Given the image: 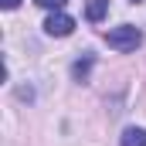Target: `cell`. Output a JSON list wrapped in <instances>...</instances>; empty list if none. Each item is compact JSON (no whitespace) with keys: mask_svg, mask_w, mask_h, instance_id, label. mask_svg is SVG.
<instances>
[{"mask_svg":"<svg viewBox=\"0 0 146 146\" xmlns=\"http://www.w3.org/2000/svg\"><path fill=\"white\" fill-rule=\"evenodd\" d=\"M75 31V17H68L65 10H51V17L44 21V34L48 37H68Z\"/></svg>","mask_w":146,"mask_h":146,"instance_id":"cell-2","label":"cell"},{"mask_svg":"<svg viewBox=\"0 0 146 146\" xmlns=\"http://www.w3.org/2000/svg\"><path fill=\"white\" fill-rule=\"evenodd\" d=\"M37 7H44V10H65V3L68 0H34Z\"/></svg>","mask_w":146,"mask_h":146,"instance_id":"cell-6","label":"cell"},{"mask_svg":"<svg viewBox=\"0 0 146 146\" xmlns=\"http://www.w3.org/2000/svg\"><path fill=\"white\" fill-rule=\"evenodd\" d=\"M106 14H109V0H88V7H85V17H88L92 24H99Z\"/></svg>","mask_w":146,"mask_h":146,"instance_id":"cell-4","label":"cell"},{"mask_svg":"<svg viewBox=\"0 0 146 146\" xmlns=\"http://www.w3.org/2000/svg\"><path fill=\"white\" fill-rule=\"evenodd\" d=\"M92 65H95V58H92V54L78 58V61L72 65V78H75V82H88V72H92Z\"/></svg>","mask_w":146,"mask_h":146,"instance_id":"cell-3","label":"cell"},{"mask_svg":"<svg viewBox=\"0 0 146 146\" xmlns=\"http://www.w3.org/2000/svg\"><path fill=\"white\" fill-rule=\"evenodd\" d=\"M17 3H21V0H0V7H3V10H14Z\"/></svg>","mask_w":146,"mask_h":146,"instance_id":"cell-7","label":"cell"},{"mask_svg":"<svg viewBox=\"0 0 146 146\" xmlns=\"http://www.w3.org/2000/svg\"><path fill=\"white\" fill-rule=\"evenodd\" d=\"M106 41H109V48H115V51H136L143 44V34H139V27L122 24V27H112L109 34H106Z\"/></svg>","mask_w":146,"mask_h":146,"instance_id":"cell-1","label":"cell"},{"mask_svg":"<svg viewBox=\"0 0 146 146\" xmlns=\"http://www.w3.org/2000/svg\"><path fill=\"white\" fill-rule=\"evenodd\" d=\"M119 146H146V129H139V126H129V129L122 133Z\"/></svg>","mask_w":146,"mask_h":146,"instance_id":"cell-5","label":"cell"}]
</instances>
